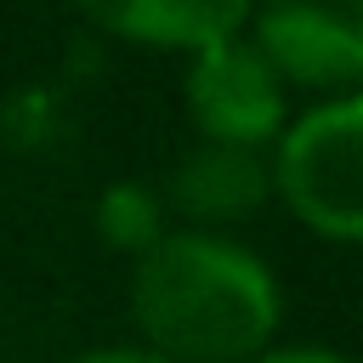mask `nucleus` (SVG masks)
I'll return each instance as SVG.
<instances>
[{
    "mask_svg": "<svg viewBox=\"0 0 363 363\" xmlns=\"http://www.w3.org/2000/svg\"><path fill=\"white\" fill-rule=\"evenodd\" d=\"M136 346L164 363H250L284 323V289L261 250L227 233L170 227L130 272Z\"/></svg>",
    "mask_w": 363,
    "mask_h": 363,
    "instance_id": "f257e3e1",
    "label": "nucleus"
},
{
    "mask_svg": "<svg viewBox=\"0 0 363 363\" xmlns=\"http://www.w3.org/2000/svg\"><path fill=\"white\" fill-rule=\"evenodd\" d=\"M272 193L329 244L363 238V96H318L272 142Z\"/></svg>",
    "mask_w": 363,
    "mask_h": 363,
    "instance_id": "f03ea898",
    "label": "nucleus"
},
{
    "mask_svg": "<svg viewBox=\"0 0 363 363\" xmlns=\"http://www.w3.org/2000/svg\"><path fill=\"white\" fill-rule=\"evenodd\" d=\"M182 102H187V119L199 125L204 142L244 147V153H267L289 119L278 74L255 57V45L244 34H227V40L187 57Z\"/></svg>",
    "mask_w": 363,
    "mask_h": 363,
    "instance_id": "7ed1b4c3",
    "label": "nucleus"
},
{
    "mask_svg": "<svg viewBox=\"0 0 363 363\" xmlns=\"http://www.w3.org/2000/svg\"><path fill=\"white\" fill-rule=\"evenodd\" d=\"M244 40L278 74V85H312L346 96L363 79V11L357 6H250Z\"/></svg>",
    "mask_w": 363,
    "mask_h": 363,
    "instance_id": "20e7f679",
    "label": "nucleus"
},
{
    "mask_svg": "<svg viewBox=\"0 0 363 363\" xmlns=\"http://www.w3.org/2000/svg\"><path fill=\"white\" fill-rule=\"evenodd\" d=\"M159 199H164V210H182V221L193 233H216L227 221H250L272 199V176H267L261 153L199 142L193 153H182L170 164Z\"/></svg>",
    "mask_w": 363,
    "mask_h": 363,
    "instance_id": "39448f33",
    "label": "nucleus"
},
{
    "mask_svg": "<svg viewBox=\"0 0 363 363\" xmlns=\"http://www.w3.org/2000/svg\"><path fill=\"white\" fill-rule=\"evenodd\" d=\"M85 17L91 28H108L113 40L193 57L227 34H244L250 6L244 0H108V6H85Z\"/></svg>",
    "mask_w": 363,
    "mask_h": 363,
    "instance_id": "423d86ee",
    "label": "nucleus"
},
{
    "mask_svg": "<svg viewBox=\"0 0 363 363\" xmlns=\"http://www.w3.org/2000/svg\"><path fill=\"white\" fill-rule=\"evenodd\" d=\"M96 233H102V244L125 250L130 261L147 255V250L170 233V227H164V199H159V187H147V182H108V187L96 193Z\"/></svg>",
    "mask_w": 363,
    "mask_h": 363,
    "instance_id": "0eeeda50",
    "label": "nucleus"
},
{
    "mask_svg": "<svg viewBox=\"0 0 363 363\" xmlns=\"http://www.w3.org/2000/svg\"><path fill=\"white\" fill-rule=\"evenodd\" d=\"M250 363H352V357L335 352V346H267V352L250 357Z\"/></svg>",
    "mask_w": 363,
    "mask_h": 363,
    "instance_id": "6e6552de",
    "label": "nucleus"
},
{
    "mask_svg": "<svg viewBox=\"0 0 363 363\" xmlns=\"http://www.w3.org/2000/svg\"><path fill=\"white\" fill-rule=\"evenodd\" d=\"M68 363H164V357H159V352H147V346H136V340H125V346L79 352V357H68Z\"/></svg>",
    "mask_w": 363,
    "mask_h": 363,
    "instance_id": "1a4fd4ad",
    "label": "nucleus"
}]
</instances>
